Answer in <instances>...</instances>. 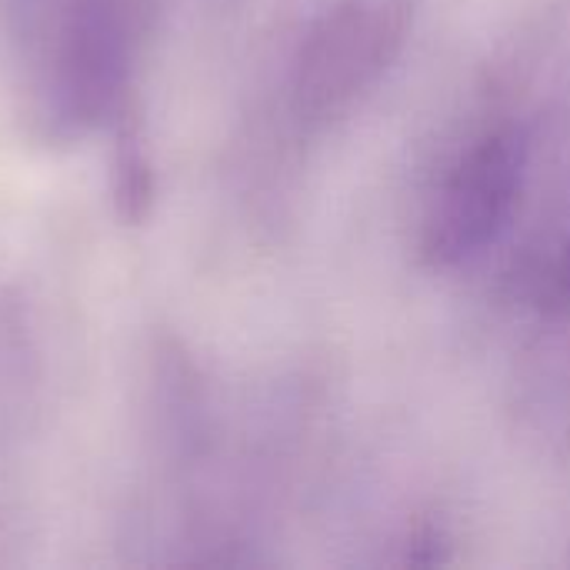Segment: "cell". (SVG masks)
<instances>
[{"instance_id": "obj_2", "label": "cell", "mask_w": 570, "mask_h": 570, "mask_svg": "<svg viewBox=\"0 0 570 570\" xmlns=\"http://www.w3.org/2000/svg\"><path fill=\"white\" fill-rule=\"evenodd\" d=\"M421 0H331L294 63L297 117L327 127L354 114L407 47Z\"/></svg>"}, {"instance_id": "obj_1", "label": "cell", "mask_w": 570, "mask_h": 570, "mask_svg": "<svg viewBox=\"0 0 570 570\" xmlns=\"http://www.w3.org/2000/svg\"><path fill=\"white\" fill-rule=\"evenodd\" d=\"M531 174V134L518 120L478 130L441 170L424 217L421 257L454 271L488 254L511 227Z\"/></svg>"}, {"instance_id": "obj_3", "label": "cell", "mask_w": 570, "mask_h": 570, "mask_svg": "<svg viewBox=\"0 0 570 570\" xmlns=\"http://www.w3.org/2000/svg\"><path fill=\"white\" fill-rule=\"evenodd\" d=\"M130 67L124 0H80L60 50V90L73 114L100 117L120 97Z\"/></svg>"}, {"instance_id": "obj_4", "label": "cell", "mask_w": 570, "mask_h": 570, "mask_svg": "<svg viewBox=\"0 0 570 570\" xmlns=\"http://www.w3.org/2000/svg\"><path fill=\"white\" fill-rule=\"evenodd\" d=\"M444 548H448V534L441 528H434V524H424V528H417L411 534L407 561H414V564H444L448 561Z\"/></svg>"}]
</instances>
